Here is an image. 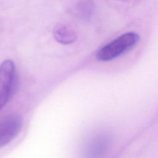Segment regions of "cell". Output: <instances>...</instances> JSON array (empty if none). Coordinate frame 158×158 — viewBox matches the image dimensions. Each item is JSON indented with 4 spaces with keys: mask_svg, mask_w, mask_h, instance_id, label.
I'll use <instances>...</instances> for the list:
<instances>
[{
    "mask_svg": "<svg viewBox=\"0 0 158 158\" xmlns=\"http://www.w3.org/2000/svg\"><path fill=\"white\" fill-rule=\"evenodd\" d=\"M139 41V36L133 31L121 35L101 48L96 54L99 61L107 62L121 56L134 48Z\"/></svg>",
    "mask_w": 158,
    "mask_h": 158,
    "instance_id": "cell-1",
    "label": "cell"
},
{
    "mask_svg": "<svg viewBox=\"0 0 158 158\" xmlns=\"http://www.w3.org/2000/svg\"><path fill=\"white\" fill-rule=\"evenodd\" d=\"M17 75L14 62L4 60L0 67V106L4 107L14 93L17 86Z\"/></svg>",
    "mask_w": 158,
    "mask_h": 158,
    "instance_id": "cell-2",
    "label": "cell"
},
{
    "mask_svg": "<svg viewBox=\"0 0 158 158\" xmlns=\"http://www.w3.org/2000/svg\"><path fill=\"white\" fill-rule=\"evenodd\" d=\"M23 125L22 117L18 114H10L0 122V147L9 144L20 133Z\"/></svg>",
    "mask_w": 158,
    "mask_h": 158,
    "instance_id": "cell-3",
    "label": "cell"
},
{
    "mask_svg": "<svg viewBox=\"0 0 158 158\" xmlns=\"http://www.w3.org/2000/svg\"><path fill=\"white\" fill-rule=\"evenodd\" d=\"M111 141L110 136L106 133L96 135L88 143L85 158H101L106 152Z\"/></svg>",
    "mask_w": 158,
    "mask_h": 158,
    "instance_id": "cell-4",
    "label": "cell"
},
{
    "mask_svg": "<svg viewBox=\"0 0 158 158\" xmlns=\"http://www.w3.org/2000/svg\"><path fill=\"white\" fill-rule=\"evenodd\" d=\"M53 36L59 43L67 45L74 43L77 35L74 30L64 24H57L53 28Z\"/></svg>",
    "mask_w": 158,
    "mask_h": 158,
    "instance_id": "cell-5",
    "label": "cell"
},
{
    "mask_svg": "<svg viewBox=\"0 0 158 158\" xmlns=\"http://www.w3.org/2000/svg\"><path fill=\"white\" fill-rule=\"evenodd\" d=\"M93 3L91 0H80L76 4V14L82 18H88L93 12Z\"/></svg>",
    "mask_w": 158,
    "mask_h": 158,
    "instance_id": "cell-6",
    "label": "cell"
},
{
    "mask_svg": "<svg viewBox=\"0 0 158 158\" xmlns=\"http://www.w3.org/2000/svg\"><path fill=\"white\" fill-rule=\"evenodd\" d=\"M119 1H126V0H119Z\"/></svg>",
    "mask_w": 158,
    "mask_h": 158,
    "instance_id": "cell-7",
    "label": "cell"
}]
</instances>
